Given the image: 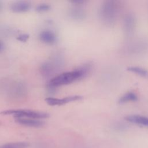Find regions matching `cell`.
<instances>
[{
    "label": "cell",
    "instance_id": "1",
    "mask_svg": "<svg viewBox=\"0 0 148 148\" xmlns=\"http://www.w3.org/2000/svg\"><path fill=\"white\" fill-rule=\"evenodd\" d=\"M90 64H84L72 71L65 72L51 78L47 83V88L50 91H54L57 87L71 84L85 77L90 72Z\"/></svg>",
    "mask_w": 148,
    "mask_h": 148
},
{
    "label": "cell",
    "instance_id": "2",
    "mask_svg": "<svg viewBox=\"0 0 148 148\" xmlns=\"http://www.w3.org/2000/svg\"><path fill=\"white\" fill-rule=\"evenodd\" d=\"M1 114L4 115H13L16 118H30L42 119L47 118L49 114L46 112L29 109H9L3 110Z\"/></svg>",
    "mask_w": 148,
    "mask_h": 148
},
{
    "label": "cell",
    "instance_id": "3",
    "mask_svg": "<svg viewBox=\"0 0 148 148\" xmlns=\"http://www.w3.org/2000/svg\"><path fill=\"white\" fill-rule=\"evenodd\" d=\"M62 65V59L59 55L51 60L45 62L40 66V72L46 77H50L54 74Z\"/></svg>",
    "mask_w": 148,
    "mask_h": 148
},
{
    "label": "cell",
    "instance_id": "4",
    "mask_svg": "<svg viewBox=\"0 0 148 148\" xmlns=\"http://www.w3.org/2000/svg\"><path fill=\"white\" fill-rule=\"evenodd\" d=\"M116 9L113 1H106L100 9V15L102 19L106 23H112L116 16Z\"/></svg>",
    "mask_w": 148,
    "mask_h": 148
},
{
    "label": "cell",
    "instance_id": "5",
    "mask_svg": "<svg viewBox=\"0 0 148 148\" xmlns=\"http://www.w3.org/2000/svg\"><path fill=\"white\" fill-rule=\"evenodd\" d=\"M83 97L80 95H71L64 97L63 98L48 97L45 99V101L48 105L51 106H60L71 102L79 101Z\"/></svg>",
    "mask_w": 148,
    "mask_h": 148
},
{
    "label": "cell",
    "instance_id": "6",
    "mask_svg": "<svg viewBox=\"0 0 148 148\" xmlns=\"http://www.w3.org/2000/svg\"><path fill=\"white\" fill-rule=\"evenodd\" d=\"M75 5L71 7L68 10L69 17L76 21H80L85 17V12L84 9L79 5L81 1H75Z\"/></svg>",
    "mask_w": 148,
    "mask_h": 148
},
{
    "label": "cell",
    "instance_id": "7",
    "mask_svg": "<svg viewBox=\"0 0 148 148\" xmlns=\"http://www.w3.org/2000/svg\"><path fill=\"white\" fill-rule=\"evenodd\" d=\"M39 38L41 42L47 45L54 44L57 40L56 34L53 31L49 29L41 31L39 35Z\"/></svg>",
    "mask_w": 148,
    "mask_h": 148
},
{
    "label": "cell",
    "instance_id": "8",
    "mask_svg": "<svg viewBox=\"0 0 148 148\" xmlns=\"http://www.w3.org/2000/svg\"><path fill=\"white\" fill-rule=\"evenodd\" d=\"M15 121L21 125L31 127H41L45 125V122L40 119L30 118H16Z\"/></svg>",
    "mask_w": 148,
    "mask_h": 148
},
{
    "label": "cell",
    "instance_id": "9",
    "mask_svg": "<svg viewBox=\"0 0 148 148\" xmlns=\"http://www.w3.org/2000/svg\"><path fill=\"white\" fill-rule=\"evenodd\" d=\"M31 3L26 1H18L13 2L10 6V10L14 13H23L28 11L31 8Z\"/></svg>",
    "mask_w": 148,
    "mask_h": 148
},
{
    "label": "cell",
    "instance_id": "10",
    "mask_svg": "<svg viewBox=\"0 0 148 148\" xmlns=\"http://www.w3.org/2000/svg\"><path fill=\"white\" fill-rule=\"evenodd\" d=\"M125 119L127 121L130 123L148 127V117H147L142 116L140 115L133 114L127 116L125 117Z\"/></svg>",
    "mask_w": 148,
    "mask_h": 148
},
{
    "label": "cell",
    "instance_id": "11",
    "mask_svg": "<svg viewBox=\"0 0 148 148\" xmlns=\"http://www.w3.org/2000/svg\"><path fill=\"white\" fill-rule=\"evenodd\" d=\"M26 92V87L21 82L14 83L12 85L10 93L14 97H21Z\"/></svg>",
    "mask_w": 148,
    "mask_h": 148
},
{
    "label": "cell",
    "instance_id": "12",
    "mask_svg": "<svg viewBox=\"0 0 148 148\" xmlns=\"http://www.w3.org/2000/svg\"><path fill=\"white\" fill-rule=\"evenodd\" d=\"M137 99L138 97L135 93L132 92H128L124 94L120 98L119 102L120 103H124L131 101H135Z\"/></svg>",
    "mask_w": 148,
    "mask_h": 148
},
{
    "label": "cell",
    "instance_id": "13",
    "mask_svg": "<svg viewBox=\"0 0 148 148\" xmlns=\"http://www.w3.org/2000/svg\"><path fill=\"white\" fill-rule=\"evenodd\" d=\"M29 144L24 142H12L8 143L2 145L0 148H27L28 147Z\"/></svg>",
    "mask_w": 148,
    "mask_h": 148
},
{
    "label": "cell",
    "instance_id": "14",
    "mask_svg": "<svg viewBox=\"0 0 148 148\" xmlns=\"http://www.w3.org/2000/svg\"><path fill=\"white\" fill-rule=\"evenodd\" d=\"M128 71L136 73L138 75H140L141 76L143 77H147L148 76V71L141 67L139 66H130L127 68Z\"/></svg>",
    "mask_w": 148,
    "mask_h": 148
},
{
    "label": "cell",
    "instance_id": "15",
    "mask_svg": "<svg viewBox=\"0 0 148 148\" xmlns=\"http://www.w3.org/2000/svg\"><path fill=\"white\" fill-rule=\"evenodd\" d=\"M50 8V6L47 3H40L36 6L35 10L39 13H43L49 11Z\"/></svg>",
    "mask_w": 148,
    "mask_h": 148
},
{
    "label": "cell",
    "instance_id": "16",
    "mask_svg": "<svg viewBox=\"0 0 148 148\" xmlns=\"http://www.w3.org/2000/svg\"><path fill=\"white\" fill-rule=\"evenodd\" d=\"M29 38V35L27 34H21L20 35H19L17 38V39L20 42H25L27 41V40Z\"/></svg>",
    "mask_w": 148,
    "mask_h": 148
},
{
    "label": "cell",
    "instance_id": "17",
    "mask_svg": "<svg viewBox=\"0 0 148 148\" xmlns=\"http://www.w3.org/2000/svg\"><path fill=\"white\" fill-rule=\"evenodd\" d=\"M4 50V45L3 42L0 40V53L2 52Z\"/></svg>",
    "mask_w": 148,
    "mask_h": 148
},
{
    "label": "cell",
    "instance_id": "18",
    "mask_svg": "<svg viewBox=\"0 0 148 148\" xmlns=\"http://www.w3.org/2000/svg\"><path fill=\"white\" fill-rule=\"evenodd\" d=\"M2 10V5H1V3H0V11Z\"/></svg>",
    "mask_w": 148,
    "mask_h": 148
}]
</instances>
